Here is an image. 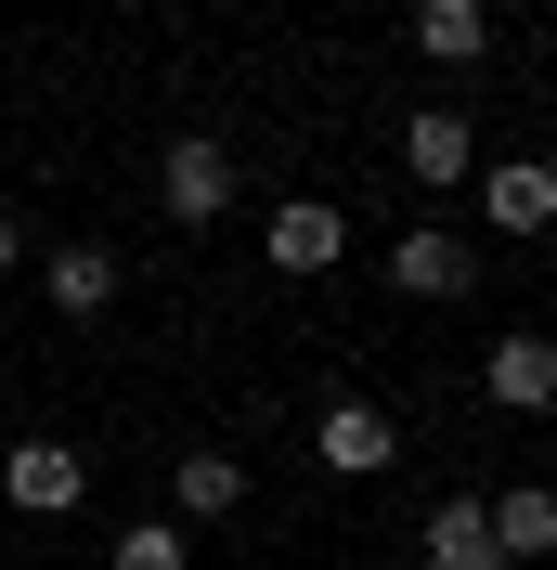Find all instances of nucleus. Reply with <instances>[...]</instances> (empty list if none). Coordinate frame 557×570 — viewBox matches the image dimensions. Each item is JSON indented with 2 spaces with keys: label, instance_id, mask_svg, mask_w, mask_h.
Wrapping results in <instances>:
<instances>
[{
  "label": "nucleus",
  "instance_id": "obj_1",
  "mask_svg": "<svg viewBox=\"0 0 557 570\" xmlns=\"http://www.w3.org/2000/svg\"><path fill=\"white\" fill-rule=\"evenodd\" d=\"M156 195H169L182 234L234 220V142H221V130H169V156H156Z\"/></svg>",
  "mask_w": 557,
  "mask_h": 570
},
{
  "label": "nucleus",
  "instance_id": "obj_2",
  "mask_svg": "<svg viewBox=\"0 0 557 570\" xmlns=\"http://www.w3.org/2000/svg\"><path fill=\"white\" fill-rule=\"evenodd\" d=\"M312 466H324V480H389V466H402V428H389V402H363V390L324 402V415H312Z\"/></svg>",
  "mask_w": 557,
  "mask_h": 570
},
{
  "label": "nucleus",
  "instance_id": "obj_3",
  "mask_svg": "<svg viewBox=\"0 0 557 570\" xmlns=\"http://www.w3.org/2000/svg\"><path fill=\"white\" fill-rule=\"evenodd\" d=\"M0 505L78 519V505H91V454H78V441H13V454H0Z\"/></svg>",
  "mask_w": 557,
  "mask_h": 570
},
{
  "label": "nucleus",
  "instance_id": "obj_4",
  "mask_svg": "<svg viewBox=\"0 0 557 570\" xmlns=\"http://www.w3.org/2000/svg\"><path fill=\"white\" fill-rule=\"evenodd\" d=\"M402 169H416L428 195L480 181V117H467V105H416V117H402Z\"/></svg>",
  "mask_w": 557,
  "mask_h": 570
},
{
  "label": "nucleus",
  "instance_id": "obj_5",
  "mask_svg": "<svg viewBox=\"0 0 557 570\" xmlns=\"http://www.w3.org/2000/svg\"><path fill=\"white\" fill-rule=\"evenodd\" d=\"M389 285H402V298H467V285H480V247H467L453 220H416V234L389 247Z\"/></svg>",
  "mask_w": 557,
  "mask_h": 570
},
{
  "label": "nucleus",
  "instance_id": "obj_6",
  "mask_svg": "<svg viewBox=\"0 0 557 570\" xmlns=\"http://www.w3.org/2000/svg\"><path fill=\"white\" fill-rule=\"evenodd\" d=\"M117 285H130V259H117V247H52V259H39V298H52V324L117 312Z\"/></svg>",
  "mask_w": 557,
  "mask_h": 570
},
{
  "label": "nucleus",
  "instance_id": "obj_7",
  "mask_svg": "<svg viewBox=\"0 0 557 570\" xmlns=\"http://www.w3.org/2000/svg\"><path fill=\"white\" fill-rule=\"evenodd\" d=\"M338 259H350V220L324 208V195H285V208H273V273L312 285V273H338Z\"/></svg>",
  "mask_w": 557,
  "mask_h": 570
},
{
  "label": "nucleus",
  "instance_id": "obj_8",
  "mask_svg": "<svg viewBox=\"0 0 557 570\" xmlns=\"http://www.w3.org/2000/svg\"><path fill=\"white\" fill-rule=\"evenodd\" d=\"M480 220H492V234H545V220H557V169H545V156H492V169H480Z\"/></svg>",
  "mask_w": 557,
  "mask_h": 570
},
{
  "label": "nucleus",
  "instance_id": "obj_9",
  "mask_svg": "<svg viewBox=\"0 0 557 570\" xmlns=\"http://www.w3.org/2000/svg\"><path fill=\"white\" fill-rule=\"evenodd\" d=\"M416 558H428V570H506V558H492L480 493H441V505H428V519H416Z\"/></svg>",
  "mask_w": 557,
  "mask_h": 570
},
{
  "label": "nucleus",
  "instance_id": "obj_10",
  "mask_svg": "<svg viewBox=\"0 0 557 570\" xmlns=\"http://www.w3.org/2000/svg\"><path fill=\"white\" fill-rule=\"evenodd\" d=\"M480 390L506 402V415H545V402H557V351H545V337H531V324H519V337H492Z\"/></svg>",
  "mask_w": 557,
  "mask_h": 570
},
{
  "label": "nucleus",
  "instance_id": "obj_11",
  "mask_svg": "<svg viewBox=\"0 0 557 570\" xmlns=\"http://www.w3.org/2000/svg\"><path fill=\"white\" fill-rule=\"evenodd\" d=\"M480 519H492V558H506V570H519V558H545V544H557V493H545V480H519V493H492Z\"/></svg>",
  "mask_w": 557,
  "mask_h": 570
},
{
  "label": "nucleus",
  "instance_id": "obj_12",
  "mask_svg": "<svg viewBox=\"0 0 557 570\" xmlns=\"http://www.w3.org/2000/svg\"><path fill=\"white\" fill-rule=\"evenodd\" d=\"M416 52H428V66H480L492 13H480V0H416Z\"/></svg>",
  "mask_w": 557,
  "mask_h": 570
},
{
  "label": "nucleus",
  "instance_id": "obj_13",
  "mask_svg": "<svg viewBox=\"0 0 557 570\" xmlns=\"http://www.w3.org/2000/svg\"><path fill=\"white\" fill-rule=\"evenodd\" d=\"M169 505H182V519H234V505H246V466L234 454H169Z\"/></svg>",
  "mask_w": 557,
  "mask_h": 570
},
{
  "label": "nucleus",
  "instance_id": "obj_14",
  "mask_svg": "<svg viewBox=\"0 0 557 570\" xmlns=\"http://www.w3.org/2000/svg\"><path fill=\"white\" fill-rule=\"evenodd\" d=\"M105 570H195V544H182V519H130Z\"/></svg>",
  "mask_w": 557,
  "mask_h": 570
},
{
  "label": "nucleus",
  "instance_id": "obj_15",
  "mask_svg": "<svg viewBox=\"0 0 557 570\" xmlns=\"http://www.w3.org/2000/svg\"><path fill=\"white\" fill-rule=\"evenodd\" d=\"M13 259H27V220H13V208H0V273H13Z\"/></svg>",
  "mask_w": 557,
  "mask_h": 570
}]
</instances>
